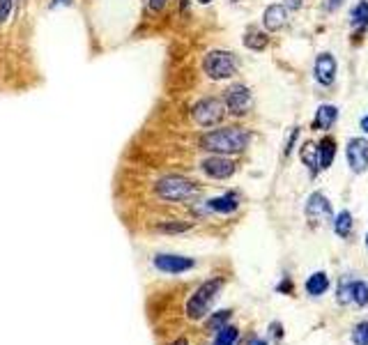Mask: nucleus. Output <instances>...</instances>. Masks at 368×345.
Listing matches in <instances>:
<instances>
[{
	"instance_id": "1",
	"label": "nucleus",
	"mask_w": 368,
	"mask_h": 345,
	"mask_svg": "<svg viewBox=\"0 0 368 345\" xmlns=\"http://www.w3.org/2000/svg\"><path fill=\"white\" fill-rule=\"evenodd\" d=\"M251 141H253V134L249 129L235 125V127H219V129H212V132H205L200 136L198 145L200 150L205 152L231 157V154H242L249 148Z\"/></svg>"
},
{
	"instance_id": "2",
	"label": "nucleus",
	"mask_w": 368,
	"mask_h": 345,
	"mask_svg": "<svg viewBox=\"0 0 368 345\" xmlns=\"http://www.w3.org/2000/svg\"><path fill=\"white\" fill-rule=\"evenodd\" d=\"M223 288V279H209L200 286L194 295L187 301V315L189 320H203V318L209 313V308L216 301L219 292Z\"/></svg>"
},
{
	"instance_id": "3",
	"label": "nucleus",
	"mask_w": 368,
	"mask_h": 345,
	"mask_svg": "<svg viewBox=\"0 0 368 345\" xmlns=\"http://www.w3.org/2000/svg\"><path fill=\"white\" fill-rule=\"evenodd\" d=\"M203 72L207 74V79L212 81H226L233 79L238 74V58L231 51L223 49H212L207 51L203 58Z\"/></svg>"
},
{
	"instance_id": "4",
	"label": "nucleus",
	"mask_w": 368,
	"mask_h": 345,
	"mask_svg": "<svg viewBox=\"0 0 368 345\" xmlns=\"http://www.w3.org/2000/svg\"><path fill=\"white\" fill-rule=\"evenodd\" d=\"M154 192H157V196L161 198V201L182 203V201L194 198L198 194V187H196V182H191V180L182 177V175H166V177L159 180V182H157Z\"/></svg>"
},
{
	"instance_id": "5",
	"label": "nucleus",
	"mask_w": 368,
	"mask_h": 345,
	"mask_svg": "<svg viewBox=\"0 0 368 345\" xmlns=\"http://www.w3.org/2000/svg\"><path fill=\"white\" fill-rule=\"evenodd\" d=\"M191 118H194V123L198 127H203V129L216 127L226 118L223 99H216V97H203V99H198L194 104V108H191Z\"/></svg>"
},
{
	"instance_id": "6",
	"label": "nucleus",
	"mask_w": 368,
	"mask_h": 345,
	"mask_svg": "<svg viewBox=\"0 0 368 345\" xmlns=\"http://www.w3.org/2000/svg\"><path fill=\"white\" fill-rule=\"evenodd\" d=\"M251 90L247 88L244 83H233L228 85L226 92H223V106H226V113H231L235 118H242L249 113L251 108Z\"/></svg>"
},
{
	"instance_id": "7",
	"label": "nucleus",
	"mask_w": 368,
	"mask_h": 345,
	"mask_svg": "<svg viewBox=\"0 0 368 345\" xmlns=\"http://www.w3.org/2000/svg\"><path fill=\"white\" fill-rule=\"evenodd\" d=\"M345 161L355 175H364L368 170V141L364 136H352L345 143Z\"/></svg>"
},
{
	"instance_id": "8",
	"label": "nucleus",
	"mask_w": 368,
	"mask_h": 345,
	"mask_svg": "<svg viewBox=\"0 0 368 345\" xmlns=\"http://www.w3.org/2000/svg\"><path fill=\"white\" fill-rule=\"evenodd\" d=\"M336 74H338V63L334 54H318L313 63V76H315V83L320 85V88H331V85L336 83Z\"/></svg>"
},
{
	"instance_id": "9",
	"label": "nucleus",
	"mask_w": 368,
	"mask_h": 345,
	"mask_svg": "<svg viewBox=\"0 0 368 345\" xmlns=\"http://www.w3.org/2000/svg\"><path fill=\"white\" fill-rule=\"evenodd\" d=\"M200 170L212 180H228V177L235 175L238 163H235L231 157H226V154H209L207 159L200 161Z\"/></svg>"
},
{
	"instance_id": "10",
	"label": "nucleus",
	"mask_w": 368,
	"mask_h": 345,
	"mask_svg": "<svg viewBox=\"0 0 368 345\" xmlns=\"http://www.w3.org/2000/svg\"><path fill=\"white\" fill-rule=\"evenodd\" d=\"M196 261L194 258H184V256H173V253H159L154 256V267L164 274H182L194 270Z\"/></svg>"
},
{
	"instance_id": "11",
	"label": "nucleus",
	"mask_w": 368,
	"mask_h": 345,
	"mask_svg": "<svg viewBox=\"0 0 368 345\" xmlns=\"http://www.w3.org/2000/svg\"><path fill=\"white\" fill-rule=\"evenodd\" d=\"M304 214H306V217H309L313 223L331 219V203H329V198H327L325 194H322V192H313L309 198H306Z\"/></svg>"
},
{
	"instance_id": "12",
	"label": "nucleus",
	"mask_w": 368,
	"mask_h": 345,
	"mask_svg": "<svg viewBox=\"0 0 368 345\" xmlns=\"http://www.w3.org/2000/svg\"><path fill=\"white\" fill-rule=\"evenodd\" d=\"M288 23V7L281 5V3H274L265 7V12H262V28L265 32H278Z\"/></svg>"
},
{
	"instance_id": "13",
	"label": "nucleus",
	"mask_w": 368,
	"mask_h": 345,
	"mask_svg": "<svg viewBox=\"0 0 368 345\" xmlns=\"http://www.w3.org/2000/svg\"><path fill=\"white\" fill-rule=\"evenodd\" d=\"M336 120H338V108L334 104H320L313 118V129L315 132H327V129L336 125Z\"/></svg>"
},
{
	"instance_id": "14",
	"label": "nucleus",
	"mask_w": 368,
	"mask_h": 345,
	"mask_svg": "<svg viewBox=\"0 0 368 345\" xmlns=\"http://www.w3.org/2000/svg\"><path fill=\"white\" fill-rule=\"evenodd\" d=\"M315 152H318V168L329 170L336 159V141L331 136L320 138V141L315 143Z\"/></svg>"
},
{
	"instance_id": "15",
	"label": "nucleus",
	"mask_w": 368,
	"mask_h": 345,
	"mask_svg": "<svg viewBox=\"0 0 368 345\" xmlns=\"http://www.w3.org/2000/svg\"><path fill=\"white\" fill-rule=\"evenodd\" d=\"M240 207V196L238 194H223V196H216V198H209L205 203V210L207 212H216V214H233L235 210Z\"/></svg>"
},
{
	"instance_id": "16",
	"label": "nucleus",
	"mask_w": 368,
	"mask_h": 345,
	"mask_svg": "<svg viewBox=\"0 0 368 345\" xmlns=\"http://www.w3.org/2000/svg\"><path fill=\"white\" fill-rule=\"evenodd\" d=\"M304 288H306V292H309L311 297H322L329 290V276H327V272H313L309 279H306Z\"/></svg>"
},
{
	"instance_id": "17",
	"label": "nucleus",
	"mask_w": 368,
	"mask_h": 345,
	"mask_svg": "<svg viewBox=\"0 0 368 345\" xmlns=\"http://www.w3.org/2000/svg\"><path fill=\"white\" fill-rule=\"evenodd\" d=\"M334 232L338 237L348 239L350 235H352V228H355V219H352V212L350 210H341L336 217H334Z\"/></svg>"
},
{
	"instance_id": "18",
	"label": "nucleus",
	"mask_w": 368,
	"mask_h": 345,
	"mask_svg": "<svg viewBox=\"0 0 368 345\" xmlns=\"http://www.w3.org/2000/svg\"><path fill=\"white\" fill-rule=\"evenodd\" d=\"M350 25L355 30L368 28V0H359V3L350 10Z\"/></svg>"
},
{
	"instance_id": "19",
	"label": "nucleus",
	"mask_w": 368,
	"mask_h": 345,
	"mask_svg": "<svg viewBox=\"0 0 368 345\" xmlns=\"http://www.w3.org/2000/svg\"><path fill=\"white\" fill-rule=\"evenodd\" d=\"M269 44V37L265 32H258V30H249L244 34V46L251 49V51H265Z\"/></svg>"
},
{
	"instance_id": "20",
	"label": "nucleus",
	"mask_w": 368,
	"mask_h": 345,
	"mask_svg": "<svg viewBox=\"0 0 368 345\" xmlns=\"http://www.w3.org/2000/svg\"><path fill=\"white\" fill-rule=\"evenodd\" d=\"M302 161L306 163V168L311 170V177L318 175V152H315V143H304L302 145Z\"/></svg>"
},
{
	"instance_id": "21",
	"label": "nucleus",
	"mask_w": 368,
	"mask_h": 345,
	"mask_svg": "<svg viewBox=\"0 0 368 345\" xmlns=\"http://www.w3.org/2000/svg\"><path fill=\"white\" fill-rule=\"evenodd\" d=\"M240 339V332H238V327H233V325H226L221 327V330L216 332V339H214V345H235Z\"/></svg>"
},
{
	"instance_id": "22",
	"label": "nucleus",
	"mask_w": 368,
	"mask_h": 345,
	"mask_svg": "<svg viewBox=\"0 0 368 345\" xmlns=\"http://www.w3.org/2000/svg\"><path fill=\"white\" fill-rule=\"evenodd\" d=\"M352 304L359 308L368 306V283L366 281H352Z\"/></svg>"
},
{
	"instance_id": "23",
	"label": "nucleus",
	"mask_w": 368,
	"mask_h": 345,
	"mask_svg": "<svg viewBox=\"0 0 368 345\" xmlns=\"http://www.w3.org/2000/svg\"><path fill=\"white\" fill-rule=\"evenodd\" d=\"M352 345H368V320H362L352 327Z\"/></svg>"
},
{
	"instance_id": "24",
	"label": "nucleus",
	"mask_w": 368,
	"mask_h": 345,
	"mask_svg": "<svg viewBox=\"0 0 368 345\" xmlns=\"http://www.w3.org/2000/svg\"><path fill=\"white\" fill-rule=\"evenodd\" d=\"M231 315H233V310H219L216 315H212V318L207 320V330H209V332H219L221 327L228 325V320H231Z\"/></svg>"
},
{
	"instance_id": "25",
	"label": "nucleus",
	"mask_w": 368,
	"mask_h": 345,
	"mask_svg": "<svg viewBox=\"0 0 368 345\" xmlns=\"http://www.w3.org/2000/svg\"><path fill=\"white\" fill-rule=\"evenodd\" d=\"M336 301L338 304H352V281H341L336 290Z\"/></svg>"
},
{
	"instance_id": "26",
	"label": "nucleus",
	"mask_w": 368,
	"mask_h": 345,
	"mask_svg": "<svg viewBox=\"0 0 368 345\" xmlns=\"http://www.w3.org/2000/svg\"><path fill=\"white\" fill-rule=\"evenodd\" d=\"M12 7H14V0H0V25L10 19Z\"/></svg>"
},
{
	"instance_id": "27",
	"label": "nucleus",
	"mask_w": 368,
	"mask_h": 345,
	"mask_svg": "<svg viewBox=\"0 0 368 345\" xmlns=\"http://www.w3.org/2000/svg\"><path fill=\"white\" fill-rule=\"evenodd\" d=\"M189 228H191L189 223H164V226H159V230H164V232H184Z\"/></svg>"
},
{
	"instance_id": "28",
	"label": "nucleus",
	"mask_w": 368,
	"mask_h": 345,
	"mask_svg": "<svg viewBox=\"0 0 368 345\" xmlns=\"http://www.w3.org/2000/svg\"><path fill=\"white\" fill-rule=\"evenodd\" d=\"M297 136H300V129H293V132H290V138H288V141H286V148H283V157H290V154H293V145H295V141H297Z\"/></svg>"
},
{
	"instance_id": "29",
	"label": "nucleus",
	"mask_w": 368,
	"mask_h": 345,
	"mask_svg": "<svg viewBox=\"0 0 368 345\" xmlns=\"http://www.w3.org/2000/svg\"><path fill=\"white\" fill-rule=\"evenodd\" d=\"M345 5V0H325V10L327 12H336Z\"/></svg>"
},
{
	"instance_id": "30",
	"label": "nucleus",
	"mask_w": 368,
	"mask_h": 345,
	"mask_svg": "<svg viewBox=\"0 0 368 345\" xmlns=\"http://www.w3.org/2000/svg\"><path fill=\"white\" fill-rule=\"evenodd\" d=\"M166 3H168V0H147V5H150V10L157 14V12H161L164 7H166Z\"/></svg>"
},
{
	"instance_id": "31",
	"label": "nucleus",
	"mask_w": 368,
	"mask_h": 345,
	"mask_svg": "<svg viewBox=\"0 0 368 345\" xmlns=\"http://www.w3.org/2000/svg\"><path fill=\"white\" fill-rule=\"evenodd\" d=\"M304 0H286V7L288 10H302Z\"/></svg>"
},
{
	"instance_id": "32",
	"label": "nucleus",
	"mask_w": 368,
	"mask_h": 345,
	"mask_svg": "<svg viewBox=\"0 0 368 345\" xmlns=\"http://www.w3.org/2000/svg\"><path fill=\"white\" fill-rule=\"evenodd\" d=\"M247 345H269V343L265 339H260V336H251Z\"/></svg>"
},
{
	"instance_id": "33",
	"label": "nucleus",
	"mask_w": 368,
	"mask_h": 345,
	"mask_svg": "<svg viewBox=\"0 0 368 345\" xmlns=\"http://www.w3.org/2000/svg\"><path fill=\"white\" fill-rule=\"evenodd\" d=\"M359 129H362L364 134H368V113H366L362 120H359Z\"/></svg>"
},
{
	"instance_id": "34",
	"label": "nucleus",
	"mask_w": 368,
	"mask_h": 345,
	"mask_svg": "<svg viewBox=\"0 0 368 345\" xmlns=\"http://www.w3.org/2000/svg\"><path fill=\"white\" fill-rule=\"evenodd\" d=\"M286 288H288V290H293V283L288 281V279H286V281L281 283V286H278V290H286Z\"/></svg>"
},
{
	"instance_id": "35",
	"label": "nucleus",
	"mask_w": 368,
	"mask_h": 345,
	"mask_svg": "<svg viewBox=\"0 0 368 345\" xmlns=\"http://www.w3.org/2000/svg\"><path fill=\"white\" fill-rule=\"evenodd\" d=\"M173 345H189V341H187V339H184V336H182V339H178V341H175Z\"/></svg>"
},
{
	"instance_id": "36",
	"label": "nucleus",
	"mask_w": 368,
	"mask_h": 345,
	"mask_svg": "<svg viewBox=\"0 0 368 345\" xmlns=\"http://www.w3.org/2000/svg\"><path fill=\"white\" fill-rule=\"evenodd\" d=\"M54 5H72V0H56Z\"/></svg>"
},
{
	"instance_id": "37",
	"label": "nucleus",
	"mask_w": 368,
	"mask_h": 345,
	"mask_svg": "<svg viewBox=\"0 0 368 345\" xmlns=\"http://www.w3.org/2000/svg\"><path fill=\"white\" fill-rule=\"evenodd\" d=\"M189 10V0H182V12Z\"/></svg>"
},
{
	"instance_id": "38",
	"label": "nucleus",
	"mask_w": 368,
	"mask_h": 345,
	"mask_svg": "<svg viewBox=\"0 0 368 345\" xmlns=\"http://www.w3.org/2000/svg\"><path fill=\"white\" fill-rule=\"evenodd\" d=\"M198 3H200V5H209L212 0H198Z\"/></svg>"
},
{
	"instance_id": "39",
	"label": "nucleus",
	"mask_w": 368,
	"mask_h": 345,
	"mask_svg": "<svg viewBox=\"0 0 368 345\" xmlns=\"http://www.w3.org/2000/svg\"><path fill=\"white\" fill-rule=\"evenodd\" d=\"M366 249H368V232H366Z\"/></svg>"
},
{
	"instance_id": "40",
	"label": "nucleus",
	"mask_w": 368,
	"mask_h": 345,
	"mask_svg": "<svg viewBox=\"0 0 368 345\" xmlns=\"http://www.w3.org/2000/svg\"><path fill=\"white\" fill-rule=\"evenodd\" d=\"M231 3H240V0H231Z\"/></svg>"
}]
</instances>
